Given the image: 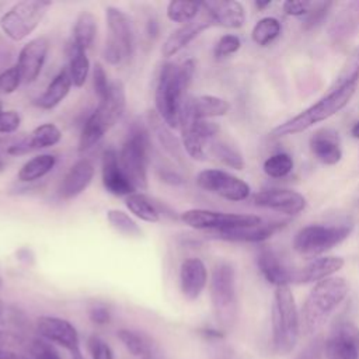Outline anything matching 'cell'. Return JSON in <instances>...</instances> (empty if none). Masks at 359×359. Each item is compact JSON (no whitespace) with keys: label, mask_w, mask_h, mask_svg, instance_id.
Instances as JSON below:
<instances>
[{"label":"cell","mask_w":359,"mask_h":359,"mask_svg":"<svg viewBox=\"0 0 359 359\" xmlns=\"http://www.w3.org/2000/svg\"><path fill=\"white\" fill-rule=\"evenodd\" d=\"M195 70L196 65L194 59H188L181 65L167 62L160 70L154 93V109L171 129L178 128L180 109Z\"/></svg>","instance_id":"obj_1"},{"label":"cell","mask_w":359,"mask_h":359,"mask_svg":"<svg viewBox=\"0 0 359 359\" xmlns=\"http://www.w3.org/2000/svg\"><path fill=\"white\" fill-rule=\"evenodd\" d=\"M359 84V79L349 81L341 87L332 88L327 95H324L321 100L302 111L299 115L285 121L283 123L278 125L272 129V136H286V135H294L299 132H303L313 126L314 123H318L321 121L328 119L338 111H341L353 97L356 88Z\"/></svg>","instance_id":"obj_2"},{"label":"cell","mask_w":359,"mask_h":359,"mask_svg":"<svg viewBox=\"0 0 359 359\" xmlns=\"http://www.w3.org/2000/svg\"><path fill=\"white\" fill-rule=\"evenodd\" d=\"M348 289L346 280L339 276H331L314 285L302 309L303 328L307 334H313L323 327L331 313L346 297Z\"/></svg>","instance_id":"obj_3"},{"label":"cell","mask_w":359,"mask_h":359,"mask_svg":"<svg viewBox=\"0 0 359 359\" xmlns=\"http://www.w3.org/2000/svg\"><path fill=\"white\" fill-rule=\"evenodd\" d=\"M149 150L150 136L144 125L135 122L128 139L118 151L119 165L135 191H146L149 187Z\"/></svg>","instance_id":"obj_4"},{"label":"cell","mask_w":359,"mask_h":359,"mask_svg":"<svg viewBox=\"0 0 359 359\" xmlns=\"http://www.w3.org/2000/svg\"><path fill=\"white\" fill-rule=\"evenodd\" d=\"M300 320L289 286H278L272 304V342L279 355L289 353L299 338Z\"/></svg>","instance_id":"obj_5"},{"label":"cell","mask_w":359,"mask_h":359,"mask_svg":"<svg viewBox=\"0 0 359 359\" xmlns=\"http://www.w3.org/2000/svg\"><path fill=\"white\" fill-rule=\"evenodd\" d=\"M210 300L219 325L231 328L237 318V294L234 268L227 261L217 262L212 271Z\"/></svg>","instance_id":"obj_6"},{"label":"cell","mask_w":359,"mask_h":359,"mask_svg":"<svg viewBox=\"0 0 359 359\" xmlns=\"http://www.w3.org/2000/svg\"><path fill=\"white\" fill-rule=\"evenodd\" d=\"M50 6L46 0L17 1L0 17V29L8 39L20 42L39 27Z\"/></svg>","instance_id":"obj_7"},{"label":"cell","mask_w":359,"mask_h":359,"mask_svg":"<svg viewBox=\"0 0 359 359\" xmlns=\"http://www.w3.org/2000/svg\"><path fill=\"white\" fill-rule=\"evenodd\" d=\"M353 230L349 222L335 224H310L300 229L293 238V248L304 257L320 255L342 243Z\"/></svg>","instance_id":"obj_8"},{"label":"cell","mask_w":359,"mask_h":359,"mask_svg":"<svg viewBox=\"0 0 359 359\" xmlns=\"http://www.w3.org/2000/svg\"><path fill=\"white\" fill-rule=\"evenodd\" d=\"M180 219L184 224L192 229L209 230L212 233L251 226L264 220L261 216L257 215L223 213L209 209H188L180 215Z\"/></svg>","instance_id":"obj_9"},{"label":"cell","mask_w":359,"mask_h":359,"mask_svg":"<svg viewBox=\"0 0 359 359\" xmlns=\"http://www.w3.org/2000/svg\"><path fill=\"white\" fill-rule=\"evenodd\" d=\"M195 180L198 187L203 191L233 202L247 199L251 192L250 185L244 180L217 168L202 170Z\"/></svg>","instance_id":"obj_10"},{"label":"cell","mask_w":359,"mask_h":359,"mask_svg":"<svg viewBox=\"0 0 359 359\" xmlns=\"http://www.w3.org/2000/svg\"><path fill=\"white\" fill-rule=\"evenodd\" d=\"M36 330L45 339L69 351L72 359H83L79 332L70 321L56 316H42L36 320Z\"/></svg>","instance_id":"obj_11"},{"label":"cell","mask_w":359,"mask_h":359,"mask_svg":"<svg viewBox=\"0 0 359 359\" xmlns=\"http://www.w3.org/2000/svg\"><path fill=\"white\" fill-rule=\"evenodd\" d=\"M105 20L108 27V38L105 42L118 46L126 59L135 52V27L132 18L121 8L108 6L105 8Z\"/></svg>","instance_id":"obj_12"},{"label":"cell","mask_w":359,"mask_h":359,"mask_svg":"<svg viewBox=\"0 0 359 359\" xmlns=\"http://www.w3.org/2000/svg\"><path fill=\"white\" fill-rule=\"evenodd\" d=\"M327 359H359V328L349 321H339L325 341Z\"/></svg>","instance_id":"obj_13"},{"label":"cell","mask_w":359,"mask_h":359,"mask_svg":"<svg viewBox=\"0 0 359 359\" xmlns=\"http://www.w3.org/2000/svg\"><path fill=\"white\" fill-rule=\"evenodd\" d=\"M251 202L255 206L271 209L286 215H297L306 208V198L293 189L273 188L259 191L252 195Z\"/></svg>","instance_id":"obj_14"},{"label":"cell","mask_w":359,"mask_h":359,"mask_svg":"<svg viewBox=\"0 0 359 359\" xmlns=\"http://www.w3.org/2000/svg\"><path fill=\"white\" fill-rule=\"evenodd\" d=\"M48 50L49 41L45 36L34 38L21 48L15 66L20 70L22 83L29 84L39 77L42 67L46 62Z\"/></svg>","instance_id":"obj_15"},{"label":"cell","mask_w":359,"mask_h":359,"mask_svg":"<svg viewBox=\"0 0 359 359\" xmlns=\"http://www.w3.org/2000/svg\"><path fill=\"white\" fill-rule=\"evenodd\" d=\"M101 178L105 191L114 196H129L136 192L129 180L125 177L118 158V151L108 147L101 157Z\"/></svg>","instance_id":"obj_16"},{"label":"cell","mask_w":359,"mask_h":359,"mask_svg":"<svg viewBox=\"0 0 359 359\" xmlns=\"http://www.w3.org/2000/svg\"><path fill=\"white\" fill-rule=\"evenodd\" d=\"M230 104L220 97L202 94V95H191L185 97L180 116H188L192 119H209L216 116H223L229 112Z\"/></svg>","instance_id":"obj_17"},{"label":"cell","mask_w":359,"mask_h":359,"mask_svg":"<svg viewBox=\"0 0 359 359\" xmlns=\"http://www.w3.org/2000/svg\"><path fill=\"white\" fill-rule=\"evenodd\" d=\"M62 130L55 123L46 122L36 126L27 137L11 144L7 149V153L11 156H22L35 150L53 147L62 140Z\"/></svg>","instance_id":"obj_18"},{"label":"cell","mask_w":359,"mask_h":359,"mask_svg":"<svg viewBox=\"0 0 359 359\" xmlns=\"http://www.w3.org/2000/svg\"><path fill=\"white\" fill-rule=\"evenodd\" d=\"M286 220H262L257 224L212 233L215 238L231 243H261L282 229Z\"/></svg>","instance_id":"obj_19"},{"label":"cell","mask_w":359,"mask_h":359,"mask_svg":"<svg viewBox=\"0 0 359 359\" xmlns=\"http://www.w3.org/2000/svg\"><path fill=\"white\" fill-rule=\"evenodd\" d=\"M208 283V269L201 258L191 257L181 262L180 289L187 300H196Z\"/></svg>","instance_id":"obj_20"},{"label":"cell","mask_w":359,"mask_h":359,"mask_svg":"<svg viewBox=\"0 0 359 359\" xmlns=\"http://www.w3.org/2000/svg\"><path fill=\"white\" fill-rule=\"evenodd\" d=\"M94 174L95 168L90 160H77L65 174L59 187V196L65 201L77 198L88 188L94 178Z\"/></svg>","instance_id":"obj_21"},{"label":"cell","mask_w":359,"mask_h":359,"mask_svg":"<svg viewBox=\"0 0 359 359\" xmlns=\"http://www.w3.org/2000/svg\"><path fill=\"white\" fill-rule=\"evenodd\" d=\"M213 22L208 15L203 14L202 18H196L188 24L180 25L174 29L163 42L161 53L164 57H171L187 48L195 38H198L203 31L210 28Z\"/></svg>","instance_id":"obj_22"},{"label":"cell","mask_w":359,"mask_h":359,"mask_svg":"<svg viewBox=\"0 0 359 359\" xmlns=\"http://www.w3.org/2000/svg\"><path fill=\"white\" fill-rule=\"evenodd\" d=\"M202 11L210 18L213 25L224 28H240L245 21L244 7L236 0L203 1Z\"/></svg>","instance_id":"obj_23"},{"label":"cell","mask_w":359,"mask_h":359,"mask_svg":"<svg viewBox=\"0 0 359 359\" xmlns=\"http://www.w3.org/2000/svg\"><path fill=\"white\" fill-rule=\"evenodd\" d=\"M359 31V1L345 3L328 27V34L335 45H342Z\"/></svg>","instance_id":"obj_24"},{"label":"cell","mask_w":359,"mask_h":359,"mask_svg":"<svg viewBox=\"0 0 359 359\" xmlns=\"http://www.w3.org/2000/svg\"><path fill=\"white\" fill-rule=\"evenodd\" d=\"M342 266L344 259L341 257H321L310 261L299 269H293L290 283L321 282L327 278H331V275L338 272Z\"/></svg>","instance_id":"obj_25"},{"label":"cell","mask_w":359,"mask_h":359,"mask_svg":"<svg viewBox=\"0 0 359 359\" xmlns=\"http://www.w3.org/2000/svg\"><path fill=\"white\" fill-rule=\"evenodd\" d=\"M310 150L323 164L334 165L342 158V149L338 132L332 129H320L310 137Z\"/></svg>","instance_id":"obj_26"},{"label":"cell","mask_w":359,"mask_h":359,"mask_svg":"<svg viewBox=\"0 0 359 359\" xmlns=\"http://www.w3.org/2000/svg\"><path fill=\"white\" fill-rule=\"evenodd\" d=\"M126 108V91L122 81H114L108 95L98 101V107L94 109L104 125L111 129L123 115Z\"/></svg>","instance_id":"obj_27"},{"label":"cell","mask_w":359,"mask_h":359,"mask_svg":"<svg viewBox=\"0 0 359 359\" xmlns=\"http://www.w3.org/2000/svg\"><path fill=\"white\" fill-rule=\"evenodd\" d=\"M147 123L151 129V133L163 147V150L178 164L184 163V149L182 143L177 136H174L172 129L161 119L156 109L149 111L147 114Z\"/></svg>","instance_id":"obj_28"},{"label":"cell","mask_w":359,"mask_h":359,"mask_svg":"<svg viewBox=\"0 0 359 359\" xmlns=\"http://www.w3.org/2000/svg\"><path fill=\"white\" fill-rule=\"evenodd\" d=\"M118 338L135 359H163L156 342L144 332L130 328H121Z\"/></svg>","instance_id":"obj_29"},{"label":"cell","mask_w":359,"mask_h":359,"mask_svg":"<svg viewBox=\"0 0 359 359\" xmlns=\"http://www.w3.org/2000/svg\"><path fill=\"white\" fill-rule=\"evenodd\" d=\"M257 265L264 278L278 286H287L292 280V271L289 269L279 255L271 248H262L257 257Z\"/></svg>","instance_id":"obj_30"},{"label":"cell","mask_w":359,"mask_h":359,"mask_svg":"<svg viewBox=\"0 0 359 359\" xmlns=\"http://www.w3.org/2000/svg\"><path fill=\"white\" fill-rule=\"evenodd\" d=\"M73 87L67 67L62 69L48 84L43 93L35 100V105L41 109H53L56 108L70 93Z\"/></svg>","instance_id":"obj_31"},{"label":"cell","mask_w":359,"mask_h":359,"mask_svg":"<svg viewBox=\"0 0 359 359\" xmlns=\"http://www.w3.org/2000/svg\"><path fill=\"white\" fill-rule=\"evenodd\" d=\"M56 165V157L49 153H42L27 160L17 172L20 182H34L48 175Z\"/></svg>","instance_id":"obj_32"},{"label":"cell","mask_w":359,"mask_h":359,"mask_svg":"<svg viewBox=\"0 0 359 359\" xmlns=\"http://www.w3.org/2000/svg\"><path fill=\"white\" fill-rule=\"evenodd\" d=\"M67 70L74 87L80 88L86 84L90 73V60L87 50L70 41L67 46Z\"/></svg>","instance_id":"obj_33"},{"label":"cell","mask_w":359,"mask_h":359,"mask_svg":"<svg viewBox=\"0 0 359 359\" xmlns=\"http://www.w3.org/2000/svg\"><path fill=\"white\" fill-rule=\"evenodd\" d=\"M128 210L137 219L146 223H157L160 220V210L156 203L143 192H133L125 199Z\"/></svg>","instance_id":"obj_34"},{"label":"cell","mask_w":359,"mask_h":359,"mask_svg":"<svg viewBox=\"0 0 359 359\" xmlns=\"http://www.w3.org/2000/svg\"><path fill=\"white\" fill-rule=\"evenodd\" d=\"M209 153L222 164L234 168V170H243L244 168V158L241 151L237 146H234L231 142L226 139L215 137L209 146Z\"/></svg>","instance_id":"obj_35"},{"label":"cell","mask_w":359,"mask_h":359,"mask_svg":"<svg viewBox=\"0 0 359 359\" xmlns=\"http://www.w3.org/2000/svg\"><path fill=\"white\" fill-rule=\"evenodd\" d=\"M95 34H97V20L94 14L91 11L83 10L74 21L72 42H74L81 49L87 50L91 48L95 39Z\"/></svg>","instance_id":"obj_36"},{"label":"cell","mask_w":359,"mask_h":359,"mask_svg":"<svg viewBox=\"0 0 359 359\" xmlns=\"http://www.w3.org/2000/svg\"><path fill=\"white\" fill-rule=\"evenodd\" d=\"M108 132V128L100 119V116L93 111L86 119L80 136H79V151H87L93 149Z\"/></svg>","instance_id":"obj_37"},{"label":"cell","mask_w":359,"mask_h":359,"mask_svg":"<svg viewBox=\"0 0 359 359\" xmlns=\"http://www.w3.org/2000/svg\"><path fill=\"white\" fill-rule=\"evenodd\" d=\"M201 11H202V3L182 1V0H171L165 8L167 18L181 25L196 20Z\"/></svg>","instance_id":"obj_38"},{"label":"cell","mask_w":359,"mask_h":359,"mask_svg":"<svg viewBox=\"0 0 359 359\" xmlns=\"http://www.w3.org/2000/svg\"><path fill=\"white\" fill-rule=\"evenodd\" d=\"M107 222L109 226L118 231L119 234H123L126 237H140L143 234L140 226L122 209H108L107 210Z\"/></svg>","instance_id":"obj_39"},{"label":"cell","mask_w":359,"mask_h":359,"mask_svg":"<svg viewBox=\"0 0 359 359\" xmlns=\"http://www.w3.org/2000/svg\"><path fill=\"white\" fill-rule=\"evenodd\" d=\"M280 34V22L273 17L261 18L251 31L252 41L259 46L269 45Z\"/></svg>","instance_id":"obj_40"},{"label":"cell","mask_w":359,"mask_h":359,"mask_svg":"<svg viewBox=\"0 0 359 359\" xmlns=\"http://www.w3.org/2000/svg\"><path fill=\"white\" fill-rule=\"evenodd\" d=\"M293 168V158L287 153H275L264 161V171L272 178L286 177Z\"/></svg>","instance_id":"obj_41"},{"label":"cell","mask_w":359,"mask_h":359,"mask_svg":"<svg viewBox=\"0 0 359 359\" xmlns=\"http://www.w3.org/2000/svg\"><path fill=\"white\" fill-rule=\"evenodd\" d=\"M359 79V45L349 53V56L346 57L345 63L342 65L335 81H334V87H341L349 81L358 80Z\"/></svg>","instance_id":"obj_42"},{"label":"cell","mask_w":359,"mask_h":359,"mask_svg":"<svg viewBox=\"0 0 359 359\" xmlns=\"http://www.w3.org/2000/svg\"><path fill=\"white\" fill-rule=\"evenodd\" d=\"M240 48H241L240 38L233 34H226V35L220 36L219 41L216 42V45L213 48V55L216 59H222V57L236 53Z\"/></svg>","instance_id":"obj_43"},{"label":"cell","mask_w":359,"mask_h":359,"mask_svg":"<svg viewBox=\"0 0 359 359\" xmlns=\"http://www.w3.org/2000/svg\"><path fill=\"white\" fill-rule=\"evenodd\" d=\"M28 355L32 359H62L57 351L43 339H32L28 342Z\"/></svg>","instance_id":"obj_44"},{"label":"cell","mask_w":359,"mask_h":359,"mask_svg":"<svg viewBox=\"0 0 359 359\" xmlns=\"http://www.w3.org/2000/svg\"><path fill=\"white\" fill-rule=\"evenodd\" d=\"M21 83H22V79L15 65L0 72V93L11 94L20 87Z\"/></svg>","instance_id":"obj_45"},{"label":"cell","mask_w":359,"mask_h":359,"mask_svg":"<svg viewBox=\"0 0 359 359\" xmlns=\"http://www.w3.org/2000/svg\"><path fill=\"white\" fill-rule=\"evenodd\" d=\"M111 84L109 80H108V76L102 67L101 63H95L94 66V72H93V86H94V91H95V95L98 98V101L104 100L109 90H111Z\"/></svg>","instance_id":"obj_46"},{"label":"cell","mask_w":359,"mask_h":359,"mask_svg":"<svg viewBox=\"0 0 359 359\" xmlns=\"http://www.w3.org/2000/svg\"><path fill=\"white\" fill-rule=\"evenodd\" d=\"M332 6V3H328V1H316V3H311L310 6V10L309 13L306 14V20H304V28L309 29V28H313L316 27L317 24H320L324 17L327 15L330 7Z\"/></svg>","instance_id":"obj_47"},{"label":"cell","mask_w":359,"mask_h":359,"mask_svg":"<svg viewBox=\"0 0 359 359\" xmlns=\"http://www.w3.org/2000/svg\"><path fill=\"white\" fill-rule=\"evenodd\" d=\"M1 349H15L28 352V342L14 331L0 330V351Z\"/></svg>","instance_id":"obj_48"},{"label":"cell","mask_w":359,"mask_h":359,"mask_svg":"<svg viewBox=\"0 0 359 359\" xmlns=\"http://www.w3.org/2000/svg\"><path fill=\"white\" fill-rule=\"evenodd\" d=\"M87 346L91 355V359H114L109 345L97 335H93L88 338Z\"/></svg>","instance_id":"obj_49"},{"label":"cell","mask_w":359,"mask_h":359,"mask_svg":"<svg viewBox=\"0 0 359 359\" xmlns=\"http://www.w3.org/2000/svg\"><path fill=\"white\" fill-rule=\"evenodd\" d=\"M21 125V115L18 111L6 109L0 112V133H14Z\"/></svg>","instance_id":"obj_50"},{"label":"cell","mask_w":359,"mask_h":359,"mask_svg":"<svg viewBox=\"0 0 359 359\" xmlns=\"http://www.w3.org/2000/svg\"><path fill=\"white\" fill-rule=\"evenodd\" d=\"M325 353V341L323 338H316L311 341L297 356L296 359H323Z\"/></svg>","instance_id":"obj_51"},{"label":"cell","mask_w":359,"mask_h":359,"mask_svg":"<svg viewBox=\"0 0 359 359\" xmlns=\"http://www.w3.org/2000/svg\"><path fill=\"white\" fill-rule=\"evenodd\" d=\"M311 1H306V0H287L283 3V11L287 15H306L310 10Z\"/></svg>","instance_id":"obj_52"},{"label":"cell","mask_w":359,"mask_h":359,"mask_svg":"<svg viewBox=\"0 0 359 359\" xmlns=\"http://www.w3.org/2000/svg\"><path fill=\"white\" fill-rule=\"evenodd\" d=\"M88 317L94 324L98 325H104L107 323H109L111 320V313L105 306H94L90 309L88 311Z\"/></svg>","instance_id":"obj_53"},{"label":"cell","mask_w":359,"mask_h":359,"mask_svg":"<svg viewBox=\"0 0 359 359\" xmlns=\"http://www.w3.org/2000/svg\"><path fill=\"white\" fill-rule=\"evenodd\" d=\"M0 359H32L27 351H15V349H1Z\"/></svg>","instance_id":"obj_54"},{"label":"cell","mask_w":359,"mask_h":359,"mask_svg":"<svg viewBox=\"0 0 359 359\" xmlns=\"http://www.w3.org/2000/svg\"><path fill=\"white\" fill-rule=\"evenodd\" d=\"M161 180L164 182L171 184V185H181V184H184V178L178 172H174V171H164L161 174Z\"/></svg>","instance_id":"obj_55"},{"label":"cell","mask_w":359,"mask_h":359,"mask_svg":"<svg viewBox=\"0 0 359 359\" xmlns=\"http://www.w3.org/2000/svg\"><path fill=\"white\" fill-rule=\"evenodd\" d=\"M147 34L150 36H157L158 25H157V22L154 20H149V22H147Z\"/></svg>","instance_id":"obj_56"},{"label":"cell","mask_w":359,"mask_h":359,"mask_svg":"<svg viewBox=\"0 0 359 359\" xmlns=\"http://www.w3.org/2000/svg\"><path fill=\"white\" fill-rule=\"evenodd\" d=\"M351 135L355 137V139H359V121L353 123V126L351 128Z\"/></svg>","instance_id":"obj_57"},{"label":"cell","mask_w":359,"mask_h":359,"mask_svg":"<svg viewBox=\"0 0 359 359\" xmlns=\"http://www.w3.org/2000/svg\"><path fill=\"white\" fill-rule=\"evenodd\" d=\"M269 4H271V0H266V1H255V7H257L258 10H262V8L268 7Z\"/></svg>","instance_id":"obj_58"},{"label":"cell","mask_w":359,"mask_h":359,"mask_svg":"<svg viewBox=\"0 0 359 359\" xmlns=\"http://www.w3.org/2000/svg\"><path fill=\"white\" fill-rule=\"evenodd\" d=\"M3 170H4V161H3V158L0 157V172H3Z\"/></svg>","instance_id":"obj_59"},{"label":"cell","mask_w":359,"mask_h":359,"mask_svg":"<svg viewBox=\"0 0 359 359\" xmlns=\"http://www.w3.org/2000/svg\"><path fill=\"white\" fill-rule=\"evenodd\" d=\"M3 286H4V282H3V278H1V275H0V290L3 289Z\"/></svg>","instance_id":"obj_60"},{"label":"cell","mask_w":359,"mask_h":359,"mask_svg":"<svg viewBox=\"0 0 359 359\" xmlns=\"http://www.w3.org/2000/svg\"><path fill=\"white\" fill-rule=\"evenodd\" d=\"M3 111H4V109H3V104L0 102V112H3Z\"/></svg>","instance_id":"obj_61"},{"label":"cell","mask_w":359,"mask_h":359,"mask_svg":"<svg viewBox=\"0 0 359 359\" xmlns=\"http://www.w3.org/2000/svg\"><path fill=\"white\" fill-rule=\"evenodd\" d=\"M1 144H3V140H1V139H0V146H1Z\"/></svg>","instance_id":"obj_62"},{"label":"cell","mask_w":359,"mask_h":359,"mask_svg":"<svg viewBox=\"0 0 359 359\" xmlns=\"http://www.w3.org/2000/svg\"><path fill=\"white\" fill-rule=\"evenodd\" d=\"M358 203H359V199H358Z\"/></svg>","instance_id":"obj_63"}]
</instances>
